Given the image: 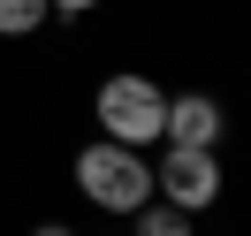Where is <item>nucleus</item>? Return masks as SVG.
I'll return each instance as SVG.
<instances>
[{
    "mask_svg": "<svg viewBox=\"0 0 251 236\" xmlns=\"http://www.w3.org/2000/svg\"><path fill=\"white\" fill-rule=\"evenodd\" d=\"M129 221H137V236H190V213L168 206V198H160V206H137Z\"/></svg>",
    "mask_w": 251,
    "mask_h": 236,
    "instance_id": "5",
    "label": "nucleus"
},
{
    "mask_svg": "<svg viewBox=\"0 0 251 236\" xmlns=\"http://www.w3.org/2000/svg\"><path fill=\"white\" fill-rule=\"evenodd\" d=\"M92 107H99V122H107V137L129 145V153H145V145L168 137V92H160L152 77H107Z\"/></svg>",
    "mask_w": 251,
    "mask_h": 236,
    "instance_id": "2",
    "label": "nucleus"
},
{
    "mask_svg": "<svg viewBox=\"0 0 251 236\" xmlns=\"http://www.w3.org/2000/svg\"><path fill=\"white\" fill-rule=\"evenodd\" d=\"M46 8H61V16H84V8H99V0H46Z\"/></svg>",
    "mask_w": 251,
    "mask_h": 236,
    "instance_id": "7",
    "label": "nucleus"
},
{
    "mask_svg": "<svg viewBox=\"0 0 251 236\" xmlns=\"http://www.w3.org/2000/svg\"><path fill=\"white\" fill-rule=\"evenodd\" d=\"M31 236H76V229H61V221H46V229H31Z\"/></svg>",
    "mask_w": 251,
    "mask_h": 236,
    "instance_id": "8",
    "label": "nucleus"
},
{
    "mask_svg": "<svg viewBox=\"0 0 251 236\" xmlns=\"http://www.w3.org/2000/svg\"><path fill=\"white\" fill-rule=\"evenodd\" d=\"M46 23V0H0V38H23Z\"/></svg>",
    "mask_w": 251,
    "mask_h": 236,
    "instance_id": "6",
    "label": "nucleus"
},
{
    "mask_svg": "<svg viewBox=\"0 0 251 236\" xmlns=\"http://www.w3.org/2000/svg\"><path fill=\"white\" fill-rule=\"evenodd\" d=\"M152 190L168 206H183V213H198V206L221 198V160L198 153V145H168V160L152 168Z\"/></svg>",
    "mask_w": 251,
    "mask_h": 236,
    "instance_id": "3",
    "label": "nucleus"
},
{
    "mask_svg": "<svg viewBox=\"0 0 251 236\" xmlns=\"http://www.w3.org/2000/svg\"><path fill=\"white\" fill-rule=\"evenodd\" d=\"M76 190L99 206V213H137V206H152V168H145V153L99 137V145L76 153Z\"/></svg>",
    "mask_w": 251,
    "mask_h": 236,
    "instance_id": "1",
    "label": "nucleus"
},
{
    "mask_svg": "<svg viewBox=\"0 0 251 236\" xmlns=\"http://www.w3.org/2000/svg\"><path fill=\"white\" fill-rule=\"evenodd\" d=\"M221 130H228L221 99H205V92L168 99V145H198V153H213V145H221Z\"/></svg>",
    "mask_w": 251,
    "mask_h": 236,
    "instance_id": "4",
    "label": "nucleus"
}]
</instances>
